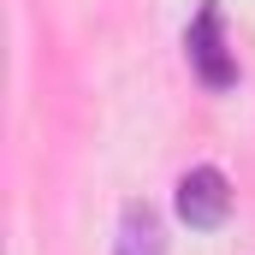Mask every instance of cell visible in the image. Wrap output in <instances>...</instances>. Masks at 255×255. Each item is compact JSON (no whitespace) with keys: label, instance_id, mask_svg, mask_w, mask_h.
Listing matches in <instances>:
<instances>
[{"label":"cell","instance_id":"3","mask_svg":"<svg viewBox=\"0 0 255 255\" xmlns=\"http://www.w3.org/2000/svg\"><path fill=\"white\" fill-rule=\"evenodd\" d=\"M190 60H196V71L208 83H232V65L220 60V12L214 6H202V18H196V30H190Z\"/></svg>","mask_w":255,"mask_h":255},{"label":"cell","instance_id":"2","mask_svg":"<svg viewBox=\"0 0 255 255\" xmlns=\"http://www.w3.org/2000/svg\"><path fill=\"white\" fill-rule=\"evenodd\" d=\"M113 255H166V226L148 202H125L119 208V238H113Z\"/></svg>","mask_w":255,"mask_h":255},{"label":"cell","instance_id":"1","mask_svg":"<svg viewBox=\"0 0 255 255\" xmlns=\"http://www.w3.org/2000/svg\"><path fill=\"white\" fill-rule=\"evenodd\" d=\"M172 208H178V220H184L190 232L226 226V214H232V184H226V172H220V166H190V172L178 178V190H172Z\"/></svg>","mask_w":255,"mask_h":255}]
</instances>
